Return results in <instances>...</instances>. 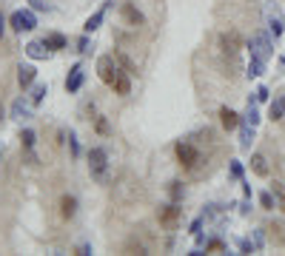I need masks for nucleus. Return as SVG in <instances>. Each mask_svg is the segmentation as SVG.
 <instances>
[{
	"label": "nucleus",
	"instance_id": "412c9836",
	"mask_svg": "<svg viewBox=\"0 0 285 256\" xmlns=\"http://www.w3.org/2000/svg\"><path fill=\"white\" fill-rule=\"evenodd\" d=\"M109 3H112V0H106V6H103L100 12H94V14L89 17V20H86V26H83L86 32H94V29H97V26L103 23V17H106V9H109Z\"/></svg>",
	"mask_w": 285,
	"mask_h": 256
},
{
	"label": "nucleus",
	"instance_id": "7c9ffc66",
	"mask_svg": "<svg viewBox=\"0 0 285 256\" xmlns=\"http://www.w3.org/2000/svg\"><path fill=\"white\" fill-rule=\"evenodd\" d=\"M228 171H231V179H237V182H242V165H239L237 160L231 163V168H228Z\"/></svg>",
	"mask_w": 285,
	"mask_h": 256
},
{
	"label": "nucleus",
	"instance_id": "c9c22d12",
	"mask_svg": "<svg viewBox=\"0 0 285 256\" xmlns=\"http://www.w3.org/2000/svg\"><path fill=\"white\" fill-rule=\"evenodd\" d=\"M89 46H91V43H89V37L83 35V37L77 40V51H80V54H86V51H89Z\"/></svg>",
	"mask_w": 285,
	"mask_h": 256
},
{
	"label": "nucleus",
	"instance_id": "393cba45",
	"mask_svg": "<svg viewBox=\"0 0 285 256\" xmlns=\"http://www.w3.org/2000/svg\"><path fill=\"white\" fill-rule=\"evenodd\" d=\"M283 114H285L283 100H274V103H271V108H268V117H271V120H283Z\"/></svg>",
	"mask_w": 285,
	"mask_h": 256
},
{
	"label": "nucleus",
	"instance_id": "f704fd0d",
	"mask_svg": "<svg viewBox=\"0 0 285 256\" xmlns=\"http://www.w3.org/2000/svg\"><path fill=\"white\" fill-rule=\"evenodd\" d=\"M205 251H211V254H223V251H226V245L214 239V242H205Z\"/></svg>",
	"mask_w": 285,
	"mask_h": 256
},
{
	"label": "nucleus",
	"instance_id": "9b49d317",
	"mask_svg": "<svg viewBox=\"0 0 285 256\" xmlns=\"http://www.w3.org/2000/svg\"><path fill=\"white\" fill-rule=\"evenodd\" d=\"M26 54L32 60H46L49 57V46H46L43 40H32V43L26 46Z\"/></svg>",
	"mask_w": 285,
	"mask_h": 256
},
{
	"label": "nucleus",
	"instance_id": "f3484780",
	"mask_svg": "<svg viewBox=\"0 0 285 256\" xmlns=\"http://www.w3.org/2000/svg\"><path fill=\"white\" fill-rule=\"evenodd\" d=\"M11 117H14V120H29V117H32V108H29V103H26L23 97L11 103Z\"/></svg>",
	"mask_w": 285,
	"mask_h": 256
},
{
	"label": "nucleus",
	"instance_id": "4c0bfd02",
	"mask_svg": "<svg viewBox=\"0 0 285 256\" xmlns=\"http://www.w3.org/2000/svg\"><path fill=\"white\" fill-rule=\"evenodd\" d=\"M97 131H100V134H109V123H106V117H97Z\"/></svg>",
	"mask_w": 285,
	"mask_h": 256
},
{
	"label": "nucleus",
	"instance_id": "f03ea898",
	"mask_svg": "<svg viewBox=\"0 0 285 256\" xmlns=\"http://www.w3.org/2000/svg\"><path fill=\"white\" fill-rule=\"evenodd\" d=\"M265 26H268V32H271L274 35V40H277V37L283 35L285 32V20H283V12H280V6H277V3H268V6H265Z\"/></svg>",
	"mask_w": 285,
	"mask_h": 256
},
{
	"label": "nucleus",
	"instance_id": "4468645a",
	"mask_svg": "<svg viewBox=\"0 0 285 256\" xmlns=\"http://www.w3.org/2000/svg\"><path fill=\"white\" fill-rule=\"evenodd\" d=\"M239 126H242V131H239V148H242V151H251V142L257 137V128L245 126V123H239Z\"/></svg>",
	"mask_w": 285,
	"mask_h": 256
},
{
	"label": "nucleus",
	"instance_id": "9d476101",
	"mask_svg": "<svg viewBox=\"0 0 285 256\" xmlns=\"http://www.w3.org/2000/svg\"><path fill=\"white\" fill-rule=\"evenodd\" d=\"M112 88L117 94H120V97H125V94H131V80H128V71H120L117 69V74H114V83H112Z\"/></svg>",
	"mask_w": 285,
	"mask_h": 256
},
{
	"label": "nucleus",
	"instance_id": "2eb2a0df",
	"mask_svg": "<svg viewBox=\"0 0 285 256\" xmlns=\"http://www.w3.org/2000/svg\"><path fill=\"white\" fill-rule=\"evenodd\" d=\"M34 77H37V69H34V66H20V69H17V83H20V88H29L34 83Z\"/></svg>",
	"mask_w": 285,
	"mask_h": 256
},
{
	"label": "nucleus",
	"instance_id": "ea45409f",
	"mask_svg": "<svg viewBox=\"0 0 285 256\" xmlns=\"http://www.w3.org/2000/svg\"><path fill=\"white\" fill-rule=\"evenodd\" d=\"M277 69H280V71H285V57H280V60H277Z\"/></svg>",
	"mask_w": 285,
	"mask_h": 256
},
{
	"label": "nucleus",
	"instance_id": "f8f14e48",
	"mask_svg": "<svg viewBox=\"0 0 285 256\" xmlns=\"http://www.w3.org/2000/svg\"><path fill=\"white\" fill-rule=\"evenodd\" d=\"M123 17H125V23H128V26H143V20H146L143 12L134 9L131 3H123Z\"/></svg>",
	"mask_w": 285,
	"mask_h": 256
},
{
	"label": "nucleus",
	"instance_id": "79ce46f5",
	"mask_svg": "<svg viewBox=\"0 0 285 256\" xmlns=\"http://www.w3.org/2000/svg\"><path fill=\"white\" fill-rule=\"evenodd\" d=\"M0 117H3V108H0Z\"/></svg>",
	"mask_w": 285,
	"mask_h": 256
},
{
	"label": "nucleus",
	"instance_id": "a19ab883",
	"mask_svg": "<svg viewBox=\"0 0 285 256\" xmlns=\"http://www.w3.org/2000/svg\"><path fill=\"white\" fill-rule=\"evenodd\" d=\"M0 35H3V17H0Z\"/></svg>",
	"mask_w": 285,
	"mask_h": 256
},
{
	"label": "nucleus",
	"instance_id": "6ab92c4d",
	"mask_svg": "<svg viewBox=\"0 0 285 256\" xmlns=\"http://www.w3.org/2000/svg\"><path fill=\"white\" fill-rule=\"evenodd\" d=\"M265 231H268V236H271L274 245H285V225L283 222H274V225H268Z\"/></svg>",
	"mask_w": 285,
	"mask_h": 256
},
{
	"label": "nucleus",
	"instance_id": "f257e3e1",
	"mask_svg": "<svg viewBox=\"0 0 285 256\" xmlns=\"http://www.w3.org/2000/svg\"><path fill=\"white\" fill-rule=\"evenodd\" d=\"M177 160H180V165L185 168V171H194V168L200 165V151L194 148L191 142L180 140L177 142Z\"/></svg>",
	"mask_w": 285,
	"mask_h": 256
},
{
	"label": "nucleus",
	"instance_id": "6e6552de",
	"mask_svg": "<svg viewBox=\"0 0 285 256\" xmlns=\"http://www.w3.org/2000/svg\"><path fill=\"white\" fill-rule=\"evenodd\" d=\"M83 77H86V74H83V66H80V63H74V66L68 69V77H66V91H71V94L80 91Z\"/></svg>",
	"mask_w": 285,
	"mask_h": 256
},
{
	"label": "nucleus",
	"instance_id": "a878e982",
	"mask_svg": "<svg viewBox=\"0 0 285 256\" xmlns=\"http://www.w3.org/2000/svg\"><path fill=\"white\" fill-rule=\"evenodd\" d=\"M262 71H265V63H262V60H254V57H251V63H248V77H260Z\"/></svg>",
	"mask_w": 285,
	"mask_h": 256
},
{
	"label": "nucleus",
	"instance_id": "0eeeda50",
	"mask_svg": "<svg viewBox=\"0 0 285 256\" xmlns=\"http://www.w3.org/2000/svg\"><path fill=\"white\" fill-rule=\"evenodd\" d=\"M97 74H100V80L106 83V85H112V83H114V74H117V66H114V57H109V54H103V57L97 60Z\"/></svg>",
	"mask_w": 285,
	"mask_h": 256
},
{
	"label": "nucleus",
	"instance_id": "58836bf2",
	"mask_svg": "<svg viewBox=\"0 0 285 256\" xmlns=\"http://www.w3.org/2000/svg\"><path fill=\"white\" fill-rule=\"evenodd\" d=\"M203 219H205V216H197V219L191 222V233H200V228H203Z\"/></svg>",
	"mask_w": 285,
	"mask_h": 256
},
{
	"label": "nucleus",
	"instance_id": "72a5a7b5",
	"mask_svg": "<svg viewBox=\"0 0 285 256\" xmlns=\"http://www.w3.org/2000/svg\"><path fill=\"white\" fill-rule=\"evenodd\" d=\"M239 251H242V254H257V248H254L251 239H239Z\"/></svg>",
	"mask_w": 285,
	"mask_h": 256
},
{
	"label": "nucleus",
	"instance_id": "b1692460",
	"mask_svg": "<svg viewBox=\"0 0 285 256\" xmlns=\"http://www.w3.org/2000/svg\"><path fill=\"white\" fill-rule=\"evenodd\" d=\"M49 94V88H46V83H37V85H32V94H29V100H32V105L43 103V97Z\"/></svg>",
	"mask_w": 285,
	"mask_h": 256
},
{
	"label": "nucleus",
	"instance_id": "2f4dec72",
	"mask_svg": "<svg viewBox=\"0 0 285 256\" xmlns=\"http://www.w3.org/2000/svg\"><path fill=\"white\" fill-rule=\"evenodd\" d=\"M169 191H171V199H174V202L185 197V191H182V185H180V182H171V188H169Z\"/></svg>",
	"mask_w": 285,
	"mask_h": 256
},
{
	"label": "nucleus",
	"instance_id": "473e14b6",
	"mask_svg": "<svg viewBox=\"0 0 285 256\" xmlns=\"http://www.w3.org/2000/svg\"><path fill=\"white\" fill-rule=\"evenodd\" d=\"M251 242H254V248H257V251H262V245H265V236H262V231H254V233H251Z\"/></svg>",
	"mask_w": 285,
	"mask_h": 256
},
{
	"label": "nucleus",
	"instance_id": "c756f323",
	"mask_svg": "<svg viewBox=\"0 0 285 256\" xmlns=\"http://www.w3.org/2000/svg\"><path fill=\"white\" fill-rule=\"evenodd\" d=\"M26 3H29V6H32L34 12H52V6H49V3H46V0H26Z\"/></svg>",
	"mask_w": 285,
	"mask_h": 256
},
{
	"label": "nucleus",
	"instance_id": "aec40b11",
	"mask_svg": "<svg viewBox=\"0 0 285 256\" xmlns=\"http://www.w3.org/2000/svg\"><path fill=\"white\" fill-rule=\"evenodd\" d=\"M271 194H274V202H277V208L285 211V182L274 179V182H271Z\"/></svg>",
	"mask_w": 285,
	"mask_h": 256
},
{
	"label": "nucleus",
	"instance_id": "1a4fd4ad",
	"mask_svg": "<svg viewBox=\"0 0 285 256\" xmlns=\"http://www.w3.org/2000/svg\"><path fill=\"white\" fill-rule=\"evenodd\" d=\"M157 219H160V225L174 228V225H177V219H180V208H177V205H166V208H160Z\"/></svg>",
	"mask_w": 285,
	"mask_h": 256
},
{
	"label": "nucleus",
	"instance_id": "7ed1b4c3",
	"mask_svg": "<svg viewBox=\"0 0 285 256\" xmlns=\"http://www.w3.org/2000/svg\"><path fill=\"white\" fill-rule=\"evenodd\" d=\"M89 168L94 179H106V168H109V154L106 148H91L89 151Z\"/></svg>",
	"mask_w": 285,
	"mask_h": 256
},
{
	"label": "nucleus",
	"instance_id": "423d86ee",
	"mask_svg": "<svg viewBox=\"0 0 285 256\" xmlns=\"http://www.w3.org/2000/svg\"><path fill=\"white\" fill-rule=\"evenodd\" d=\"M9 23L14 32H32L34 26H37V20H34V14L32 12H14L9 17Z\"/></svg>",
	"mask_w": 285,
	"mask_h": 256
},
{
	"label": "nucleus",
	"instance_id": "e433bc0d",
	"mask_svg": "<svg viewBox=\"0 0 285 256\" xmlns=\"http://www.w3.org/2000/svg\"><path fill=\"white\" fill-rule=\"evenodd\" d=\"M254 97H257V103H265V100H268V88H265V85H260Z\"/></svg>",
	"mask_w": 285,
	"mask_h": 256
},
{
	"label": "nucleus",
	"instance_id": "cd10ccee",
	"mask_svg": "<svg viewBox=\"0 0 285 256\" xmlns=\"http://www.w3.org/2000/svg\"><path fill=\"white\" fill-rule=\"evenodd\" d=\"M260 205H262L265 211H274V208H277V202H274V194H271V191L260 194Z\"/></svg>",
	"mask_w": 285,
	"mask_h": 256
},
{
	"label": "nucleus",
	"instance_id": "a211bd4d",
	"mask_svg": "<svg viewBox=\"0 0 285 256\" xmlns=\"http://www.w3.org/2000/svg\"><path fill=\"white\" fill-rule=\"evenodd\" d=\"M251 171L257 176H268L271 174V171H268V160H265L262 154H254V157H251Z\"/></svg>",
	"mask_w": 285,
	"mask_h": 256
},
{
	"label": "nucleus",
	"instance_id": "4be33fe9",
	"mask_svg": "<svg viewBox=\"0 0 285 256\" xmlns=\"http://www.w3.org/2000/svg\"><path fill=\"white\" fill-rule=\"evenodd\" d=\"M114 60H117V63H120V66H123L125 71H128V74H137V66H134V60L128 57L125 51H114Z\"/></svg>",
	"mask_w": 285,
	"mask_h": 256
},
{
	"label": "nucleus",
	"instance_id": "20e7f679",
	"mask_svg": "<svg viewBox=\"0 0 285 256\" xmlns=\"http://www.w3.org/2000/svg\"><path fill=\"white\" fill-rule=\"evenodd\" d=\"M271 37L268 35H254L251 37V57L254 60H262V63H268L271 60Z\"/></svg>",
	"mask_w": 285,
	"mask_h": 256
},
{
	"label": "nucleus",
	"instance_id": "5701e85b",
	"mask_svg": "<svg viewBox=\"0 0 285 256\" xmlns=\"http://www.w3.org/2000/svg\"><path fill=\"white\" fill-rule=\"evenodd\" d=\"M43 43H46L49 48H66V37L60 35V32H52V35L43 37Z\"/></svg>",
	"mask_w": 285,
	"mask_h": 256
},
{
	"label": "nucleus",
	"instance_id": "39448f33",
	"mask_svg": "<svg viewBox=\"0 0 285 256\" xmlns=\"http://www.w3.org/2000/svg\"><path fill=\"white\" fill-rule=\"evenodd\" d=\"M220 46H223V51H228V54H237L239 48H242V37H239L237 29L223 32V35H220Z\"/></svg>",
	"mask_w": 285,
	"mask_h": 256
},
{
	"label": "nucleus",
	"instance_id": "dca6fc26",
	"mask_svg": "<svg viewBox=\"0 0 285 256\" xmlns=\"http://www.w3.org/2000/svg\"><path fill=\"white\" fill-rule=\"evenodd\" d=\"M74 213H77V199L66 194V197L60 199V216H63V219H71Z\"/></svg>",
	"mask_w": 285,
	"mask_h": 256
},
{
	"label": "nucleus",
	"instance_id": "ddd939ff",
	"mask_svg": "<svg viewBox=\"0 0 285 256\" xmlns=\"http://www.w3.org/2000/svg\"><path fill=\"white\" fill-rule=\"evenodd\" d=\"M220 123H223V128H226V131H234V128L239 126V117L234 114L228 105H223V108H220Z\"/></svg>",
	"mask_w": 285,
	"mask_h": 256
},
{
	"label": "nucleus",
	"instance_id": "c85d7f7f",
	"mask_svg": "<svg viewBox=\"0 0 285 256\" xmlns=\"http://www.w3.org/2000/svg\"><path fill=\"white\" fill-rule=\"evenodd\" d=\"M20 145H23V148H32V145H34V131H29V128L20 131Z\"/></svg>",
	"mask_w": 285,
	"mask_h": 256
},
{
	"label": "nucleus",
	"instance_id": "bb28decb",
	"mask_svg": "<svg viewBox=\"0 0 285 256\" xmlns=\"http://www.w3.org/2000/svg\"><path fill=\"white\" fill-rule=\"evenodd\" d=\"M125 251H128V254H148V248L143 242H137V239H128V242H125Z\"/></svg>",
	"mask_w": 285,
	"mask_h": 256
}]
</instances>
